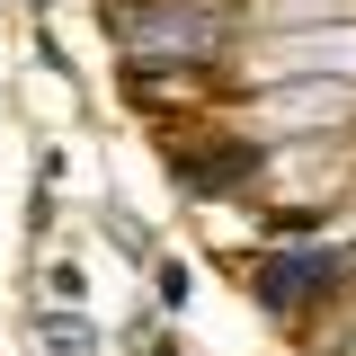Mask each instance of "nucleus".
I'll return each instance as SVG.
<instances>
[{
    "mask_svg": "<svg viewBox=\"0 0 356 356\" xmlns=\"http://www.w3.org/2000/svg\"><path fill=\"white\" fill-rule=\"evenodd\" d=\"M232 9L222 0H152V9H116V36L125 44H170V54H214Z\"/></svg>",
    "mask_w": 356,
    "mask_h": 356,
    "instance_id": "obj_1",
    "label": "nucleus"
},
{
    "mask_svg": "<svg viewBox=\"0 0 356 356\" xmlns=\"http://www.w3.org/2000/svg\"><path fill=\"white\" fill-rule=\"evenodd\" d=\"M339 276H348L339 250H285V259H259V267H250V294H259L276 321H294V312H303L312 294H330Z\"/></svg>",
    "mask_w": 356,
    "mask_h": 356,
    "instance_id": "obj_2",
    "label": "nucleus"
},
{
    "mask_svg": "<svg viewBox=\"0 0 356 356\" xmlns=\"http://www.w3.org/2000/svg\"><path fill=\"white\" fill-rule=\"evenodd\" d=\"M170 152V178L187 196H232V187H259V143H161Z\"/></svg>",
    "mask_w": 356,
    "mask_h": 356,
    "instance_id": "obj_3",
    "label": "nucleus"
},
{
    "mask_svg": "<svg viewBox=\"0 0 356 356\" xmlns=\"http://www.w3.org/2000/svg\"><path fill=\"white\" fill-rule=\"evenodd\" d=\"M152 294H161V303H187V294H196V276H187V267H178V259H161V267H152Z\"/></svg>",
    "mask_w": 356,
    "mask_h": 356,
    "instance_id": "obj_4",
    "label": "nucleus"
},
{
    "mask_svg": "<svg viewBox=\"0 0 356 356\" xmlns=\"http://www.w3.org/2000/svg\"><path fill=\"white\" fill-rule=\"evenodd\" d=\"M152 356H187V348H170V339H161V348H152Z\"/></svg>",
    "mask_w": 356,
    "mask_h": 356,
    "instance_id": "obj_5",
    "label": "nucleus"
}]
</instances>
